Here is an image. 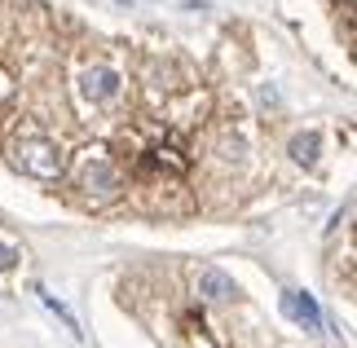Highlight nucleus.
Instances as JSON below:
<instances>
[{
	"instance_id": "nucleus-1",
	"label": "nucleus",
	"mask_w": 357,
	"mask_h": 348,
	"mask_svg": "<svg viewBox=\"0 0 357 348\" xmlns=\"http://www.w3.org/2000/svg\"><path fill=\"white\" fill-rule=\"evenodd\" d=\"M13 168H22L36 181H58L66 163H62V150L49 137H18L13 142Z\"/></svg>"
},
{
	"instance_id": "nucleus-2",
	"label": "nucleus",
	"mask_w": 357,
	"mask_h": 348,
	"mask_svg": "<svg viewBox=\"0 0 357 348\" xmlns=\"http://www.w3.org/2000/svg\"><path fill=\"white\" fill-rule=\"evenodd\" d=\"M75 181H79V190L89 194L93 203H106V199H115L119 194V168L111 163V155H106L102 146H93L84 159H79V168H75Z\"/></svg>"
},
{
	"instance_id": "nucleus-3",
	"label": "nucleus",
	"mask_w": 357,
	"mask_h": 348,
	"mask_svg": "<svg viewBox=\"0 0 357 348\" xmlns=\"http://www.w3.org/2000/svg\"><path fill=\"white\" fill-rule=\"evenodd\" d=\"M282 309H287V317H296L305 331L322 326V309H318V300H313L309 291H282Z\"/></svg>"
},
{
	"instance_id": "nucleus-4",
	"label": "nucleus",
	"mask_w": 357,
	"mask_h": 348,
	"mask_svg": "<svg viewBox=\"0 0 357 348\" xmlns=\"http://www.w3.org/2000/svg\"><path fill=\"white\" fill-rule=\"evenodd\" d=\"M79 93H84L89 102H106V97L119 93V75L111 71V66H89L84 80H79Z\"/></svg>"
},
{
	"instance_id": "nucleus-5",
	"label": "nucleus",
	"mask_w": 357,
	"mask_h": 348,
	"mask_svg": "<svg viewBox=\"0 0 357 348\" xmlns=\"http://www.w3.org/2000/svg\"><path fill=\"white\" fill-rule=\"evenodd\" d=\"M195 287H199V296L203 300H212V304H225V300H234V278H225L221 269H199L195 278Z\"/></svg>"
},
{
	"instance_id": "nucleus-6",
	"label": "nucleus",
	"mask_w": 357,
	"mask_h": 348,
	"mask_svg": "<svg viewBox=\"0 0 357 348\" xmlns=\"http://www.w3.org/2000/svg\"><path fill=\"white\" fill-rule=\"evenodd\" d=\"M318 133H300L296 142H291V159L296 163H305V168H313V163H318Z\"/></svg>"
},
{
	"instance_id": "nucleus-7",
	"label": "nucleus",
	"mask_w": 357,
	"mask_h": 348,
	"mask_svg": "<svg viewBox=\"0 0 357 348\" xmlns=\"http://www.w3.org/2000/svg\"><path fill=\"white\" fill-rule=\"evenodd\" d=\"M40 300H45V304H49V309H53V313H58V317H62V326H66V331H71V335H79V322H75V313H71V309H66V304H62V300H53V296H49V291H45V287H40Z\"/></svg>"
},
{
	"instance_id": "nucleus-8",
	"label": "nucleus",
	"mask_w": 357,
	"mask_h": 348,
	"mask_svg": "<svg viewBox=\"0 0 357 348\" xmlns=\"http://www.w3.org/2000/svg\"><path fill=\"white\" fill-rule=\"evenodd\" d=\"M22 252H18V247H13V243H5V239H0V269H13V260H18Z\"/></svg>"
}]
</instances>
